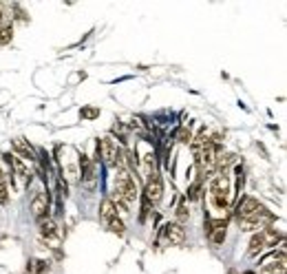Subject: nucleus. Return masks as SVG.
Wrapping results in <instances>:
<instances>
[{
  "label": "nucleus",
  "instance_id": "9b49d317",
  "mask_svg": "<svg viewBox=\"0 0 287 274\" xmlns=\"http://www.w3.org/2000/svg\"><path fill=\"white\" fill-rule=\"evenodd\" d=\"M47 210H49V197L42 194V192H38L33 199H31V215L40 221V219L47 217Z\"/></svg>",
  "mask_w": 287,
  "mask_h": 274
},
{
  "label": "nucleus",
  "instance_id": "393cba45",
  "mask_svg": "<svg viewBox=\"0 0 287 274\" xmlns=\"http://www.w3.org/2000/svg\"><path fill=\"white\" fill-rule=\"evenodd\" d=\"M84 117H97V110H95V109L84 110Z\"/></svg>",
  "mask_w": 287,
  "mask_h": 274
},
{
  "label": "nucleus",
  "instance_id": "4be33fe9",
  "mask_svg": "<svg viewBox=\"0 0 287 274\" xmlns=\"http://www.w3.org/2000/svg\"><path fill=\"white\" fill-rule=\"evenodd\" d=\"M7 199H9V188H7V181H2L0 184V201L7 203Z\"/></svg>",
  "mask_w": 287,
  "mask_h": 274
},
{
  "label": "nucleus",
  "instance_id": "a211bd4d",
  "mask_svg": "<svg viewBox=\"0 0 287 274\" xmlns=\"http://www.w3.org/2000/svg\"><path fill=\"white\" fill-rule=\"evenodd\" d=\"M106 225H108L110 232H115V234H124V221L119 219V217H115V219L110 221V223H106Z\"/></svg>",
  "mask_w": 287,
  "mask_h": 274
},
{
  "label": "nucleus",
  "instance_id": "ddd939ff",
  "mask_svg": "<svg viewBox=\"0 0 287 274\" xmlns=\"http://www.w3.org/2000/svg\"><path fill=\"white\" fill-rule=\"evenodd\" d=\"M117 217V208H115V203L110 201V199H104L100 206V219L104 221V223H110V221Z\"/></svg>",
  "mask_w": 287,
  "mask_h": 274
},
{
  "label": "nucleus",
  "instance_id": "f8f14e48",
  "mask_svg": "<svg viewBox=\"0 0 287 274\" xmlns=\"http://www.w3.org/2000/svg\"><path fill=\"white\" fill-rule=\"evenodd\" d=\"M13 148L18 150V155H20L25 162H33V159H35L33 148L29 146V141H26L25 137H16V139H13Z\"/></svg>",
  "mask_w": 287,
  "mask_h": 274
},
{
  "label": "nucleus",
  "instance_id": "a878e982",
  "mask_svg": "<svg viewBox=\"0 0 287 274\" xmlns=\"http://www.w3.org/2000/svg\"><path fill=\"white\" fill-rule=\"evenodd\" d=\"M4 25H7V22H4V13H2V9H0V29H2Z\"/></svg>",
  "mask_w": 287,
  "mask_h": 274
},
{
  "label": "nucleus",
  "instance_id": "9d476101",
  "mask_svg": "<svg viewBox=\"0 0 287 274\" xmlns=\"http://www.w3.org/2000/svg\"><path fill=\"white\" fill-rule=\"evenodd\" d=\"M163 237H166V241L170 246H183L185 241V232L179 223H168L166 230H163Z\"/></svg>",
  "mask_w": 287,
  "mask_h": 274
},
{
  "label": "nucleus",
  "instance_id": "39448f33",
  "mask_svg": "<svg viewBox=\"0 0 287 274\" xmlns=\"http://www.w3.org/2000/svg\"><path fill=\"white\" fill-rule=\"evenodd\" d=\"M219 150H221L219 146L210 144V139H208V144L197 153L199 166H201L206 172H212V170H214V164H216V155H219Z\"/></svg>",
  "mask_w": 287,
  "mask_h": 274
},
{
  "label": "nucleus",
  "instance_id": "6e6552de",
  "mask_svg": "<svg viewBox=\"0 0 287 274\" xmlns=\"http://www.w3.org/2000/svg\"><path fill=\"white\" fill-rule=\"evenodd\" d=\"M259 210H261L259 199H254V197H243L241 203H238V208H236V217H238V219H247V217H254Z\"/></svg>",
  "mask_w": 287,
  "mask_h": 274
},
{
  "label": "nucleus",
  "instance_id": "6ab92c4d",
  "mask_svg": "<svg viewBox=\"0 0 287 274\" xmlns=\"http://www.w3.org/2000/svg\"><path fill=\"white\" fill-rule=\"evenodd\" d=\"M11 35H13V31H11V25H4L2 29H0V44H7V42H11Z\"/></svg>",
  "mask_w": 287,
  "mask_h": 274
},
{
  "label": "nucleus",
  "instance_id": "7ed1b4c3",
  "mask_svg": "<svg viewBox=\"0 0 287 274\" xmlns=\"http://www.w3.org/2000/svg\"><path fill=\"white\" fill-rule=\"evenodd\" d=\"M38 230H40V237H42V241L47 243L49 247H60L62 234H60V230H57L55 221L49 219V217H44V219L38 221Z\"/></svg>",
  "mask_w": 287,
  "mask_h": 274
},
{
  "label": "nucleus",
  "instance_id": "0eeeda50",
  "mask_svg": "<svg viewBox=\"0 0 287 274\" xmlns=\"http://www.w3.org/2000/svg\"><path fill=\"white\" fill-rule=\"evenodd\" d=\"M79 164H82V186L91 192V190H95V184H97V175H95V166L91 164V159L86 157V155H82L79 157Z\"/></svg>",
  "mask_w": 287,
  "mask_h": 274
},
{
  "label": "nucleus",
  "instance_id": "423d86ee",
  "mask_svg": "<svg viewBox=\"0 0 287 274\" xmlns=\"http://www.w3.org/2000/svg\"><path fill=\"white\" fill-rule=\"evenodd\" d=\"M161 194H163V184H161V177L157 172L150 175V179L146 181V190H144V197L148 203H159L161 201Z\"/></svg>",
  "mask_w": 287,
  "mask_h": 274
},
{
  "label": "nucleus",
  "instance_id": "1a4fd4ad",
  "mask_svg": "<svg viewBox=\"0 0 287 274\" xmlns=\"http://www.w3.org/2000/svg\"><path fill=\"white\" fill-rule=\"evenodd\" d=\"M4 159H7V162L13 166V170H16V175H18V179L22 181V186H29V184H31V172L26 170L25 162H22L20 157H16V155H4Z\"/></svg>",
  "mask_w": 287,
  "mask_h": 274
},
{
  "label": "nucleus",
  "instance_id": "2eb2a0df",
  "mask_svg": "<svg viewBox=\"0 0 287 274\" xmlns=\"http://www.w3.org/2000/svg\"><path fill=\"white\" fill-rule=\"evenodd\" d=\"M234 162H236V155L228 153V155H223V157H216L214 168H216V170H219V175H228V168L232 166Z\"/></svg>",
  "mask_w": 287,
  "mask_h": 274
},
{
  "label": "nucleus",
  "instance_id": "dca6fc26",
  "mask_svg": "<svg viewBox=\"0 0 287 274\" xmlns=\"http://www.w3.org/2000/svg\"><path fill=\"white\" fill-rule=\"evenodd\" d=\"M238 230H241V232H254V230H259L261 232L263 228H261V223L254 217H247V219H238Z\"/></svg>",
  "mask_w": 287,
  "mask_h": 274
},
{
  "label": "nucleus",
  "instance_id": "f3484780",
  "mask_svg": "<svg viewBox=\"0 0 287 274\" xmlns=\"http://www.w3.org/2000/svg\"><path fill=\"white\" fill-rule=\"evenodd\" d=\"M175 215H177V223H185V221H188L190 219V210H188V206H185V201H181L179 203V206H177V212H175Z\"/></svg>",
  "mask_w": 287,
  "mask_h": 274
},
{
  "label": "nucleus",
  "instance_id": "f03ea898",
  "mask_svg": "<svg viewBox=\"0 0 287 274\" xmlns=\"http://www.w3.org/2000/svg\"><path fill=\"white\" fill-rule=\"evenodd\" d=\"M115 192H117L119 197L128 203V206H130V203L137 199V194H139V192H137L135 179H132L130 172L124 170V168H119L117 175H115Z\"/></svg>",
  "mask_w": 287,
  "mask_h": 274
},
{
  "label": "nucleus",
  "instance_id": "5701e85b",
  "mask_svg": "<svg viewBox=\"0 0 287 274\" xmlns=\"http://www.w3.org/2000/svg\"><path fill=\"white\" fill-rule=\"evenodd\" d=\"M35 263H38V272H35V274L49 272V261H35Z\"/></svg>",
  "mask_w": 287,
  "mask_h": 274
},
{
  "label": "nucleus",
  "instance_id": "20e7f679",
  "mask_svg": "<svg viewBox=\"0 0 287 274\" xmlns=\"http://www.w3.org/2000/svg\"><path fill=\"white\" fill-rule=\"evenodd\" d=\"M97 153H102V157H104V162L108 164V166H117V164H122V150L117 148V144H115L110 137H104V139H100V144H97Z\"/></svg>",
  "mask_w": 287,
  "mask_h": 274
},
{
  "label": "nucleus",
  "instance_id": "412c9836",
  "mask_svg": "<svg viewBox=\"0 0 287 274\" xmlns=\"http://www.w3.org/2000/svg\"><path fill=\"white\" fill-rule=\"evenodd\" d=\"M179 141H183V144L192 141V133H190L188 128H181V131H179Z\"/></svg>",
  "mask_w": 287,
  "mask_h": 274
},
{
  "label": "nucleus",
  "instance_id": "f257e3e1",
  "mask_svg": "<svg viewBox=\"0 0 287 274\" xmlns=\"http://www.w3.org/2000/svg\"><path fill=\"white\" fill-rule=\"evenodd\" d=\"M232 197V184L228 175H216L210 184V201L216 210H228Z\"/></svg>",
  "mask_w": 287,
  "mask_h": 274
},
{
  "label": "nucleus",
  "instance_id": "b1692460",
  "mask_svg": "<svg viewBox=\"0 0 287 274\" xmlns=\"http://www.w3.org/2000/svg\"><path fill=\"white\" fill-rule=\"evenodd\" d=\"M190 199H199V184H194L190 188Z\"/></svg>",
  "mask_w": 287,
  "mask_h": 274
},
{
  "label": "nucleus",
  "instance_id": "aec40b11",
  "mask_svg": "<svg viewBox=\"0 0 287 274\" xmlns=\"http://www.w3.org/2000/svg\"><path fill=\"white\" fill-rule=\"evenodd\" d=\"M210 241L214 243V246H221V243L225 241V228H221V230H214V232L210 234Z\"/></svg>",
  "mask_w": 287,
  "mask_h": 274
},
{
  "label": "nucleus",
  "instance_id": "4468645a",
  "mask_svg": "<svg viewBox=\"0 0 287 274\" xmlns=\"http://www.w3.org/2000/svg\"><path fill=\"white\" fill-rule=\"evenodd\" d=\"M263 250H265V241H263V230H261V232H256L254 237H252L250 247H247V254L256 256V254H261Z\"/></svg>",
  "mask_w": 287,
  "mask_h": 274
}]
</instances>
